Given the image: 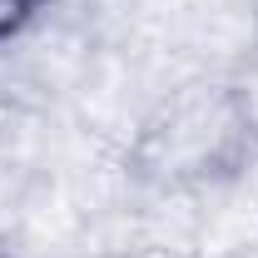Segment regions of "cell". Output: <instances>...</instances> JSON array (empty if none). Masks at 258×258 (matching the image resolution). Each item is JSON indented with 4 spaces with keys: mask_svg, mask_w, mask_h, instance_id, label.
Segmentation results:
<instances>
[{
    "mask_svg": "<svg viewBox=\"0 0 258 258\" xmlns=\"http://www.w3.org/2000/svg\"><path fill=\"white\" fill-rule=\"evenodd\" d=\"M40 5H45V0H0V45L25 30L35 15H40Z\"/></svg>",
    "mask_w": 258,
    "mask_h": 258,
    "instance_id": "obj_1",
    "label": "cell"
}]
</instances>
